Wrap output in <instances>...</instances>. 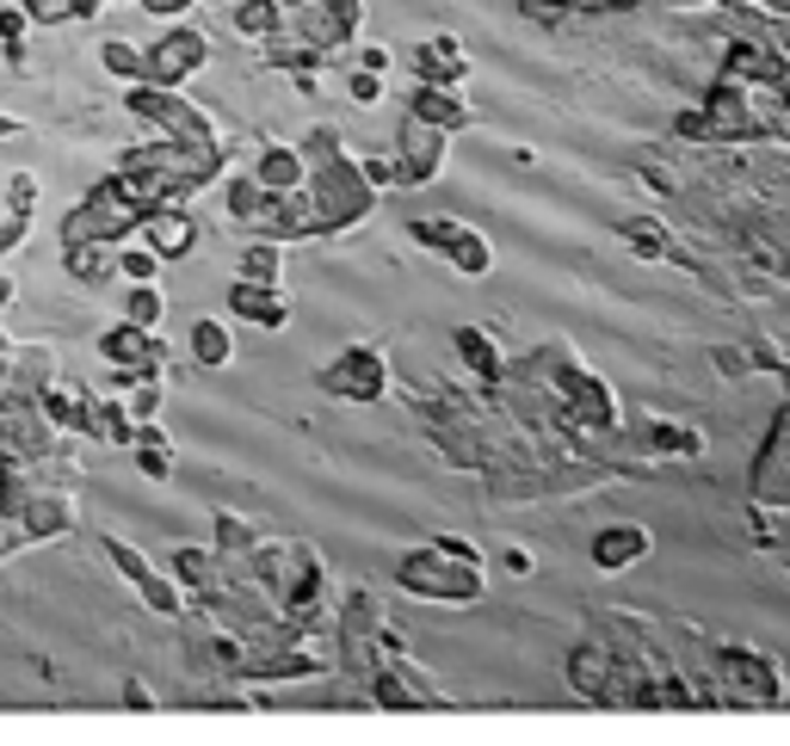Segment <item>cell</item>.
<instances>
[{
	"instance_id": "6da1fadb",
	"label": "cell",
	"mask_w": 790,
	"mask_h": 746,
	"mask_svg": "<svg viewBox=\"0 0 790 746\" xmlns=\"http://www.w3.org/2000/svg\"><path fill=\"white\" fill-rule=\"evenodd\" d=\"M303 161H310V179H303V191H310L315 203V222H322V235H340V229H352V222H364L371 210H377V191H371V179L359 173V154L340 149V130H310L303 142Z\"/></svg>"
},
{
	"instance_id": "7a4b0ae2",
	"label": "cell",
	"mask_w": 790,
	"mask_h": 746,
	"mask_svg": "<svg viewBox=\"0 0 790 746\" xmlns=\"http://www.w3.org/2000/svg\"><path fill=\"white\" fill-rule=\"evenodd\" d=\"M673 130L692 136V142H772V124H766V112H759V93L729 81V74H717L705 105L679 112Z\"/></svg>"
},
{
	"instance_id": "3957f363",
	"label": "cell",
	"mask_w": 790,
	"mask_h": 746,
	"mask_svg": "<svg viewBox=\"0 0 790 746\" xmlns=\"http://www.w3.org/2000/svg\"><path fill=\"white\" fill-rule=\"evenodd\" d=\"M395 586L414 598H439V605H476L481 598V561H457L439 543H420L395 561Z\"/></svg>"
},
{
	"instance_id": "277c9868",
	"label": "cell",
	"mask_w": 790,
	"mask_h": 746,
	"mask_svg": "<svg viewBox=\"0 0 790 746\" xmlns=\"http://www.w3.org/2000/svg\"><path fill=\"white\" fill-rule=\"evenodd\" d=\"M364 25V0H284V37L334 56L346 50Z\"/></svg>"
},
{
	"instance_id": "5b68a950",
	"label": "cell",
	"mask_w": 790,
	"mask_h": 746,
	"mask_svg": "<svg viewBox=\"0 0 790 746\" xmlns=\"http://www.w3.org/2000/svg\"><path fill=\"white\" fill-rule=\"evenodd\" d=\"M717 685H729L722 703H759V710H772L778 697H785L778 666L766 661V654H754V648H722L717 654Z\"/></svg>"
},
{
	"instance_id": "8992f818",
	"label": "cell",
	"mask_w": 790,
	"mask_h": 746,
	"mask_svg": "<svg viewBox=\"0 0 790 746\" xmlns=\"http://www.w3.org/2000/svg\"><path fill=\"white\" fill-rule=\"evenodd\" d=\"M130 112L149 124H161L167 130V142H191V149H210L217 142V130H210V118L198 112V105H186L173 86H149L142 81L137 93H130Z\"/></svg>"
},
{
	"instance_id": "52a82bcc",
	"label": "cell",
	"mask_w": 790,
	"mask_h": 746,
	"mask_svg": "<svg viewBox=\"0 0 790 746\" xmlns=\"http://www.w3.org/2000/svg\"><path fill=\"white\" fill-rule=\"evenodd\" d=\"M334 401H383V389H390V364H383L377 346H346L334 364H322V376H315Z\"/></svg>"
},
{
	"instance_id": "ba28073f",
	"label": "cell",
	"mask_w": 790,
	"mask_h": 746,
	"mask_svg": "<svg viewBox=\"0 0 790 746\" xmlns=\"http://www.w3.org/2000/svg\"><path fill=\"white\" fill-rule=\"evenodd\" d=\"M142 62H149V74H142L149 86H179L186 74H198V68L210 62V37L191 32V25H173L161 44H149V50H142Z\"/></svg>"
},
{
	"instance_id": "9c48e42d",
	"label": "cell",
	"mask_w": 790,
	"mask_h": 746,
	"mask_svg": "<svg viewBox=\"0 0 790 746\" xmlns=\"http://www.w3.org/2000/svg\"><path fill=\"white\" fill-rule=\"evenodd\" d=\"M371 691H377L383 710H439V703H445V691L432 685V673H420L408 654L383 661L377 673H371Z\"/></svg>"
},
{
	"instance_id": "30bf717a",
	"label": "cell",
	"mask_w": 790,
	"mask_h": 746,
	"mask_svg": "<svg viewBox=\"0 0 790 746\" xmlns=\"http://www.w3.org/2000/svg\"><path fill=\"white\" fill-rule=\"evenodd\" d=\"M445 130H432V124L408 118L402 124V142H395V167H402V186H432L439 173H445Z\"/></svg>"
},
{
	"instance_id": "8fae6325",
	"label": "cell",
	"mask_w": 790,
	"mask_h": 746,
	"mask_svg": "<svg viewBox=\"0 0 790 746\" xmlns=\"http://www.w3.org/2000/svg\"><path fill=\"white\" fill-rule=\"evenodd\" d=\"M100 352L112 358V364L124 371V383H130V376H155V371H161V358H167V346H161L149 327L118 322V327H105V334H100Z\"/></svg>"
},
{
	"instance_id": "7c38bea8",
	"label": "cell",
	"mask_w": 790,
	"mask_h": 746,
	"mask_svg": "<svg viewBox=\"0 0 790 746\" xmlns=\"http://www.w3.org/2000/svg\"><path fill=\"white\" fill-rule=\"evenodd\" d=\"M754 506H790V407L778 413L772 439H766V451H759L754 463Z\"/></svg>"
},
{
	"instance_id": "4fadbf2b",
	"label": "cell",
	"mask_w": 790,
	"mask_h": 746,
	"mask_svg": "<svg viewBox=\"0 0 790 746\" xmlns=\"http://www.w3.org/2000/svg\"><path fill=\"white\" fill-rule=\"evenodd\" d=\"M105 556L118 561V574H130V580H137V593H142V605H149V610H161V617H179V610H186L179 586H173L167 574H155V568H149V561H142V556H137V549H130L124 537H105Z\"/></svg>"
},
{
	"instance_id": "5bb4252c",
	"label": "cell",
	"mask_w": 790,
	"mask_h": 746,
	"mask_svg": "<svg viewBox=\"0 0 790 746\" xmlns=\"http://www.w3.org/2000/svg\"><path fill=\"white\" fill-rule=\"evenodd\" d=\"M408 118H420V124H432V130L457 136V130H469V124H476V112H469L464 86H432V81H414V93H408Z\"/></svg>"
},
{
	"instance_id": "9a60e30c",
	"label": "cell",
	"mask_w": 790,
	"mask_h": 746,
	"mask_svg": "<svg viewBox=\"0 0 790 746\" xmlns=\"http://www.w3.org/2000/svg\"><path fill=\"white\" fill-rule=\"evenodd\" d=\"M612 673H618V648L612 642H581L568 654V685L581 697H593V703L612 697Z\"/></svg>"
},
{
	"instance_id": "2e32d148",
	"label": "cell",
	"mask_w": 790,
	"mask_h": 746,
	"mask_svg": "<svg viewBox=\"0 0 790 746\" xmlns=\"http://www.w3.org/2000/svg\"><path fill=\"white\" fill-rule=\"evenodd\" d=\"M414 81H432V86H464V81H469V56H464V44H457L451 32L427 37V44L414 50Z\"/></svg>"
},
{
	"instance_id": "e0dca14e",
	"label": "cell",
	"mask_w": 790,
	"mask_h": 746,
	"mask_svg": "<svg viewBox=\"0 0 790 746\" xmlns=\"http://www.w3.org/2000/svg\"><path fill=\"white\" fill-rule=\"evenodd\" d=\"M142 235H149V247H155L161 259H186L191 247H198V217L179 210V203H161V210L142 217Z\"/></svg>"
},
{
	"instance_id": "ac0fdd59",
	"label": "cell",
	"mask_w": 790,
	"mask_h": 746,
	"mask_svg": "<svg viewBox=\"0 0 790 746\" xmlns=\"http://www.w3.org/2000/svg\"><path fill=\"white\" fill-rule=\"evenodd\" d=\"M654 549V537L642 525H605L600 537H593V568L600 574H624L630 561H642Z\"/></svg>"
},
{
	"instance_id": "d6986e66",
	"label": "cell",
	"mask_w": 790,
	"mask_h": 746,
	"mask_svg": "<svg viewBox=\"0 0 790 746\" xmlns=\"http://www.w3.org/2000/svg\"><path fill=\"white\" fill-rule=\"evenodd\" d=\"M229 308H235L241 322H254V327H284L291 322V303L278 296V284H254V278H235Z\"/></svg>"
},
{
	"instance_id": "ffe728a7",
	"label": "cell",
	"mask_w": 790,
	"mask_h": 746,
	"mask_svg": "<svg viewBox=\"0 0 790 746\" xmlns=\"http://www.w3.org/2000/svg\"><path fill=\"white\" fill-rule=\"evenodd\" d=\"M254 179H259L266 191H303V179H310V161H303V149H291V142H272V149H259Z\"/></svg>"
},
{
	"instance_id": "44dd1931",
	"label": "cell",
	"mask_w": 790,
	"mask_h": 746,
	"mask_svg": "<svg viewBox=\"0 0 790 746\" xmlns=\"http://www.w3.org/2000/svg\"><path fill=\"white\" fill-rule=\"evenodd\" d=\"M636 439L649 457H705V432L698 426H673V420H642Z\"/></svg>"
},
{
	"instance_id": "7402d4cb",
	"label": "cell",
	"mask_w": 790,
	"mask_h": 746,
	"mask_svg": "<svg viewBox=\"0 0 790 746\" xmlns=\"http://www.w3.org/2000/svg\"><path fill=\"white\" fill-rule=\"evenodd\" d=\"M451 346L464 352V364L481 376V383H507V371H513V364L500 358V346H495V334H488V327H457V334H451Z\"/></svg>"
},
{
	"instance_id": "603a6c76",
	"label": "cell",
	"mask_w": 790,
	"mask_h": 746,
	"mask_svg": "<svg viewBox=\"0 0 790 746\" xmlns=\"http://www.w3.org/2000/svg\"><path fill=\"white\" fill-rule=\"evenodd\" d=\"M445 259H451L457 271H464V278H488V271H495V241L476 235L469 222H457V235H451Z\"/></svg>"
},
{
	"instance_id": "cb8c5ba5",
	"label": "cell",
	"mask_w": 790,
	"mask_h": 746,
	"mask_svg": "<svg viewBox=\"0 0 790 746\" xmlns=\"http://www.w3.org/2000/svg\"><path fill=\"white\" fill-rule=\"evenodd\" d=\"M235 32L272 44V37L284 32V0H235Z\"/></svg>"
},
{
	"instance_id": "d4e9b609",
	"label": "cell",
	"mask_w": 790,
	"mask_h": 746,
	"mask_svg": "<svg viewBox=\"0 0 790 746\" xmlns=\"http://www.w3.org/2000/svg\"><path fill=\"white\" fill-rule=\"evenodd\" d=\"M191 358L205 364V371H223L229 358H235V339H229V327L223 322H191Z\"/></svg>"
},
{
	"instance_id": "484cf974",
	"label": "cell",
	"mask_w": 790,
	"mask_h": 746,
	"mask_svg": "<svg viewBox=\"0 0 790 746\" xmlns=\"http://www.w3.org/2000/svg\"><path fill=\"white\" fill-rule=\"evenodd\" d=\"M618 235L630 241V254H642V259H673V241H667V229H661L654 217H624Z\"/></svg>"
},
{
	"instance_id": "4316f807",
	"label": "cell",
	"mask_w": 790,
	"mask_h": 746,
	"mask_svg": "<svg viewBox=\"0 0 790 746\" xmlns=\"http://www.w3.org/2000/svg\"><path fill=\"white\" fill-rule=\"evenodd\" d=\"M137 469L149 475V481H167L173 475V457H167V432H161L155 420L137 426Z\"/></svg>"
},
{
	"instance_id": "83f0119b",
	"label": "cell",
	"mask_w": 790,
	"mask_h": 746,
	"mask_svg": "<svg viewBox=\"0 0 790 746\" xmlns=\"http://www.w3.org/2000/svg\"><path fill=\"white\" fill-rule=\"evenodd\" d=\"M266 203H272V191L259 186L254 173H241V179H229V217H235V222L259 229V217H266Z\"/></svg>"
},
{
	"instance_id": "f1b7e54d",
	"label": "cell",
	"mask_w": 790,
	"mask_h": 746,
	"mask_svg": "<svg viewBox=\"0 0 790 746\" xmlns=\"http://www.w3.org/2000/svg\"><path fill=\"white\" fill-rule=\"evenodd\" d=\"M278 271H284V247L266 235L247 241V254H241V278H254V284H278Z\"/></svg>"
},
{
	"instance_id": "f546056e",
	"label": "cell",
	"mask_w": 790,
	"mask_h": 746,
	"mask_svg": "<svg viewBox=\"0 0 790 746\" xmlns=\"http://www.w3.org/2000/svg\"><path fill=\"white\" fill-rule=\"evenodd\" d=\"M86 432H100L105 444H137V420H130V407H124V401H93Z\"/></svg>"
},
{
	"instance_id": "4dcf8cb0",
	"label": "cell",
	"mask_w": 790,
	"mask_h": 746,
	"mask_svg": "<svg viewBox=\"0 0 790 746\" xmlns=\"http://www.w3.org/2000/svg\"><path fill=\"white\" fill-rule=\"evenodd\" d=\"M173 574H179V586L217 598V556H205V549H179V556H173Z\"/></svg>"
},
{
	"instance_id": "1f68e13d",
	"label": "cell",
	"mask_w": 790,
	"mask_h": 746,
	"mask_svg": "<svg viewBox=\"0 0 790 746\" xmlns=\"http://www.w3.org/2000/svg\"><path fill=\"white\" fill-rule=\"evenodd\" d=\"M259 549V537H254V525L247 518H235V512H217V556H229V561H247Z\"/></svg>"
},
{
	"instance_id": "d6a6232c",
	"label": "cell",
	"mask_w": 790,
	"mask_h": 746,
	"mask_svg": "<svg viewBox=\"0 0 790 746\" xmlns=\"http://www.w3.org/2000/svg\"><path fill=\"white\" fill-rule=\"evenodd\" d=\"M44 401V413H50L56 426H74V432H86V420H93V401L86 395H69V389H44L37 395Z\"/></svg>"
},
{
	"instance_id": "836d02e7",
	"label": "cell",
	"mask_w": 790,
	"mask_h": 746,
	"mask_svg": "<svg viewBox=\"0 0 790 746\" xmlns=\"http://www.w3.org/2000/svg\"><path fill=\"white\" fill-rule=\"evenodd\" d=\"M69 271L81 284H100L105 271H118V259L105 254V241H81V247H69Z\"/></svg>"
},
{
	"instance_id": "e575fe53",
	"label": "cell",
	"mask_w": 790,
	"mask_h": 746,
	"mask_svg": "<svg viewBox=\"0 0 790 746\" xmlns=\"http://www.w3.org/2000/svg\"><path fill=\"white\" fill-rule=\"evenodd\" d=\"M161 290L155 284H137L130 290V296H124V322H137V327H149V334H155V322H161Z\"/></svg>"
},
{
	"instance_id": "d590c367",
	"label": "cell",
	"mask_w": 790,
	"mask_h": 746,
	"mask_svg": "<svg viewBox=\"0 0 790 746\" xmlns=\"http://www.w3.org/2000/svg\"><path fill=\"white\" fill-rule=\"evenodd\" d=\"M50 376H56V358L44 352V346H32V352L19 358V383H25V395H44L50 389Z\"/></svg>"
},
{
	"instance_id": "8d00e7d4",
	"label": "cell",
	"mask_w": 790,
	"mask_h": 746,
	"mask_svg": "<svg viewBox=\"0 0 790 746\" xmlns=\"http://www.w3.org/2000/svg\"><path fill=\"white\" fill-rule=\"evenodd\" d=\"M100 56H105V68H112V74H124V81H142V74H149L142 50H137V44H124V37H112Z\"/></svg>"
},
{
	"instance_id": "74e56055",
	"label": "cell",
	"mask_w": 790,
	"mask_h": 746,
	"mask_svg": "<svg viewBox=\"0 0 790 746\" xmlns=\"http://www.w3.org/2000/svg\"><path fill=\"white\" fill-rule=\"evenodd\" d=\"M408 235L420 241V247H432V254H445L451 235H457V222H451V217H414V222H408Z\"/></svg>"
},
{
	"instance_id": "f35d334b",
	"label": "cell",
	"mask_w": 790,
	"mask_h": 746,
	"mask_svg": "<svg viewBox=\"0 0 790 746\" xmlns=\"http://www.w3.org/2000/svg\"><path fill=\"white\" fill-rule=\"evenodd\" d=\"M124 407H130V420H155V413H161V383H155V376H130V401H124Z\"/></svg>"
},
{
	"instance_id": "ab89813d",
	"label": "cell",
	"mask_w": 790,
	"mask_h": 746,
	"mask_svg": "<svg viewBox=\"0 0 790 746\" xmlns=\"http://www.w3.org/2000/svg\"><path fill=\"white\" fill-rule=\"evenodd\" d=\"M118 271L130 278V284H155L161 254H155V247H124V254H118Z\"/></svg>"
},
{
	"instance_id": "60d3db41",
	"label": "cell",
	"mask_w": 790,
	"mask_h": 746,
	"mask_svg": "<svg viewBox=\"0 0 790 746\" xmlns=\"http://www.w3.org/2000/svg\"><path fill=\"white\" fill-rule=\"evenodd\" d=\"M359 173L371 179V191H390V186H402V167H395V154H364L359 161Z\"/></svg>"
},
{
	"instance_id": "b9f144b4",
	"label": "cell",
	"mask_w": 790,
	"mask_h": 746,
	"mask_svg": "<svg viewBox=\"0 0 790 746\" xmlns=\"http://www.w3.org/2000/svg\"><path fill=\"white\" fill-rule=\"evenodd\" d=\"M346 93H352V105H377V100H383V74H371V68H352V74H346Z\"/></svg>"
},
{
	"instance_id": "7bdbcfd3",
	"label": "cell",
	"mask_w": 790,
	"mask_h": 746,
	"mask_svg": "<svg viewBox=\"0 0 790 746\" xmlns=\"http://www.w3.org/2000/svg\"><path fill=\"white\" fill-rule=\"evenodd\" d=\"M19 37H25V7H7V13H0V44H7L13 62H25V44H19Z\"/></svg>"
},
{
	"instance_id": "ee69618b",
	"label": "cell",
	"mask_w": 790,
	"mask_h": 746,
	"mask_svg": "<svg viewBox=\"0 0 790 746\" xmlns=\"http://www.w3.org/2000/svg\"><path fill=\"white\" fill-rule=\"evenodd\" d=\"M32 203H37V179H32V173H13V186H7V210L32 217Z\"/></svg>"
},
{
	"instance_id": "f6af8a7d",
	"label": "cell",
	"mask_w": 790,
	"mask_h": 746,
	"mask_svg": "<svg viewBox=\"0 0 790 746\" xmlns=\"http://www.w3.org/2000/svg\"><path fill=\"white\" fill-rule=\"evenodd\" d=\"M25 19H44V25H56V19H74V0H25Z\"/></svg>"
},
{
	"instance_id": "bcb514c9",
	"label": "cell",
	"mask_w": 790,
	"mask_h": 746,
	"mask_svg": "<svg viewBox=\"0 0 790 746\" xmlns=\"http://www.w3.org/2000/svg\"><path fill=\"white\" fill-rule=\"evenodd\" d=\"M25 229H32V217H19V210H7V222H0V254H13Z\"/></svg>"
},
{
	"instance_id": "7dc6e473",
	"label": "cell",
	"mask_w": 790,
	"mask_h": 746,
	"mask_svg": "<svg viewBox=\"0 0 790 746\" xmlns=\"http://www.w3.org/2000/svg\"><path fill=\"white\" fill-rule=\"evenodd\" d=\"M352 62H359V68H371V74H390V62H395V56L383 50V44H364V50L352 56Z\"/></svg>"
},
{
	"instance_id": "c3c4849f",
	"label": "cell",
	"mask_w": 790,
	"mask_h": 746,
	"mask_svg": "<svg viewBox=\"0 0 790 746\" xmlns=\"http://www.w3.org/2000/svg\"><path fill=\"white\" fill-rule=\"evenodd\" d=\"M432 543H439L445 556H457V561H481V549H476L469 537H432Z\"/></svg>"
},
{
	"instance_id": "681fc988",
	"label": "cell",
	"mask_w": 790,
	"mask_h": 746,
	"mask_svg": "<svg viewBox=\"0 0 790 746\" xmlns=\"http://www.w3.org/2000/svg\"><path fill=\"white\" fill-rule=\"evenodd\" d=\"M186 7H198V0H142V13H155V19H179Z\"/></svg>"
},
{
	"instance_id": "f907efd6",
	"label": "cell",
	"mask_w": 790,
	"mask_h": 746,
	"mask_svg": "<svg viewBox=\"0 0 790 746\" xmlns=\"http://www.w3.org/2000/svg\"><path fill=\"white\" fill-rule=\"evenodd\" d=\"M500 568H507V574H532V556H525V549H507V556H500Z\"/></svg>"
},
{
	"instance_id": "816d5d0a",
	"label": "cell",
	"mask_w": 790,
	"mask_h": 746,
	"mask_svg": "<svg viewBox=\"0 0 790 746\" xmlns=\"http://www.w3.org/2000/svg\"><path fill=\"white\" fill-rule=\"evenodd\" d=\"M124 697H130V710H155V697H149V685H142V678H130V691H124Z\"/></svg>"
},
{
	"instance_id": "f5cc1de1",
	"label": "cell",
	"mask_w": 790,
	"mask_h": 746,
	"mask_svg": "<svg viewBox=\"0 0 790 746\" xmlns=\"http://www.w3.org/2000/svg\"><path fill=\"white\" fill-rule=\"evenodd\" d=\"M759 13H772V19H790V0H754Z\"/></svg>"
},
{
	"instance_id": "db71d44e",
	"label": "cell",
	"mask_w": 790,
	"mask_h": 746,
	"mask_svg": "<svg viewBox=\"0 0 790 746\" xmlns=\"http://www.w3.org/2000/svg\"><path fill=\"white\" fill-rule=\"evenodd\" d=\"M100 7H105V0H74V19H93Z\"/></svg>"
},
{
	"instance_id": "11a10c76",
	"label": "cell",
	"mask_w": 790,
	"mask_h": 746,
	"mask_svg": "<svg viewBox=\"0 0 790 746\" xmlns=\"http://www.w3.org/2000/svg\"><path fill=\"white\" fill-rule=\"evenodd\" d=\"M13 303V278H0V308Z\"/></svg>"
},
{
	"instance_id": "9f6ffc18",
	"label": "cell",
	"mask_w": 790,
	"mask_h": 746,
	"mask_svg": "<svg viewBox=\"0 0 790 746\" xmlns=\"http://www.w3.org/2000/svg\"><path fill=\"white\" fill-rule=\"evenodd\" d=\"M0 136H19V118H0Z\"/></svg>"
},
{
	"instance_id": "6f0895ef",
	"label": "cell",
	"mask_w": 790,
	"mask_h": 746,
	"mask_svg": "<svg viewBox=\"0 0 790 746\" xmlns=\"http://www.w3.org/2000/svg\"><path fill=\"white\" fill-rule=\"evenodd\" d=\"M673 7H717V0H673Z\"/></svg>"
},
{
	"instance_id": "680465c9",
	"label": "cell",
	"mask_w": 790,
	"mask_h": 746,
	"mask_svg": "<svg viewBox=\"0 0 790 746\" xmlns=\"http://www.w3.org/2000/svg\"><path fill=\"white\" fill-rule=\"evenodd\" d=\"M0 371H7V346H0Z\"/></svg>"
},
{
	"instance_id": "91938a15",
	"label": "cell",
	"mask_w": 790,
	"mask_h": 746,
	"mask_svg": "<svg viewBox=\"0 0 790 746\" xmlns=\"http://www.w3.org/2000/svg\"><path fill=\"white\" fill-rule=\"evenodd\" d=\"M785 568H790V549H785Z\"/></svg>"
}]
</instances>
